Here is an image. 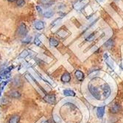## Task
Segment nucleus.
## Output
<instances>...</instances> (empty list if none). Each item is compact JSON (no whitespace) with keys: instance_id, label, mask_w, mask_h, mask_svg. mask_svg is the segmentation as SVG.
Returning a JSON list of instances; mask_svg holds the SVG:
<instances>
[{"instance_id":"26","label":"nucleus","mask_w":123,"mask_h":123,"mask_svg":"<svg viewBox=\"0 0 123 123\" xmlns=\"http://www.w3.org/2000/svg\"><path fill=\"white\" fill-rule=\"evenodd\" d=\"M58 116H56V115H55V117H54V119L55 120V122H60V119H58Z\"/></svg>"},{"instance_id":"32","label":"nucleus","mask_w":123,"mask_h":123,"mask_svg":"<svg viewBox=\"0 0 123 123\" xmlns=\"http://www.w3.org/2000/svg\"><path fill=\"white\" fill-rule=\"evenodd\" d=\"M1 80H2V78H1V77H0V82H1Z\"/></svg>"},{"instance_id":"7","label":"nucleus","mask_w":123,"mask_h":123,"mask_svg":"<svg viewBox=\"0 0 123 123\" xmlns=\"http://www.w3.org/2000/svg\"><path fill=\"white\" fill-rule=\"evenodd\" d=\"M71 80V75L68 72H65L61 76V81L63 83H69Z\"/></svg>"},{"instance_id":"8","label":"nucleus","mask_w":123,"mask_h":123,"mask_svg":"<svg viewBox=\"0 0 123 123\" xmlns=\"http://www.w3.org/2000/svg\"><path fill=\"white\" fill-rule=\"evenodd\" d=\"M105 107L103 106V107H99L97 108V115L99 118H103V116H104V114H105Z\"/></svg>"},{"instance_id":"21","label":"nucleus","mask_w":123,"mask_h":123,"mask_svg":"<svg viewBox=\"0 0 123 123\" xmlns=\"http://www.w3.org/2000/svg\"><path fill=\"white\" fill-rule=\"evenodd\" d=\"M28 55H29V53L27 52V50H25V51H23V52H22L20 54L19 57H20V58H26Z\"/></svg>"},{"instance_id":"23","label":"nucleus","mask_w":123,"mask_h":123,"mask_svg":"<svg viewBox=\"0 0 123 123\" xmlns=\"http://www.w3.org/2000/svg\"><path fill=\"white\" fill-rule=\"evenodd\" d=\"M34 43H35L36 45H37V46H40L41 44V41L38 39V37H36V38H35V39H34Z\"/></svg>"},{"instance_id":"16","label":"nucleus","mask_w":123,"mask_h":123,"mask_svg":"<svg viewBox=\"0 0 123 123\" xmlns=\"http://www.w3.org/2000/svg\"><path fill=\"white\" fill-rule=\"evenodd\" d=\"M54 15V13H53V11L52 10H48V11H46L45 13H43V16L45 17V18H51L52 17V16Z\"/></svg>"},{"instance_id":"24","label":"nucleus","mask_w":123,"mask_h":123,"mask_svg":"<svg viewBox=\"0 0 123 123\" xmlns=\"http://www.w3.org/2000/svg\"><path fill=\"white\" fill-rule=\"evenodd\" d=\"M7 81L2 82L1 83H0V89H1V90H2V89L4 88V87L7 85Z\"/></svg>"},{"instance_id":"15","label":"nucleus","mask_w":123,"mask_h":123,"mask_svg":"<svg viewBox=\"0 0 123 123\" xmlns=\"http://www.w3.org/2000/svg\"><path fill=\"white\" fill-rule=\"evenodd\" d=\"M63 94L65 96H67V97H74L75 96L74 92H73L72 90H69V89H67V90H64L63 91Z\"/></svg>"},{"instance_id":"3","label":"nucleus","mask_w":123,"mask_h":123,"mask_svg":"<svg viewBox=\"0 0 123 123\" xmlns=\"http://www.w3.org/2000/svg\"><path fill=\"white\" fill-rule=\"evenodd\" d=\"M111 91L110 86L108 84L105 83L103 87V95L104 98L105 99L108 98L111 95Z\"/></svg>"},{"instance_id":"1","label":"nucleus","mask_w":123,"mask_h":123,"mask_svg":"<svg viewBox=\"0 0 123 123\" xmlns=\"http://www.w3.org/2000/svg\"><path fill=\"white\" fill-rule=\"evenodd\" d=\"M88 90H89V92H90L91 94L96 99H98V100L101 99V95H100V92L99 91V89L96 86H94V85L90 83L88 85Z\"/></svg>"},{"instance_id":"11","label":"nucleus","mask_w":123,"mask_h":123,"mask_svg":"<svg viewBox=\"0 0 123 123\" xmlns=\"http://www.w3.org/2000/svg\"><path fill=\"white\" fill-rule=\"evenodd\" d=\"M114 41L112 40V39H109L108 41H107L105 43V44H104V46L107 48V49H111L113 47H114Z\"/></svg>"},{"instance_id":"9","label":"nucleus","mask_w":123,"mask_h":123,"mask_svg":"<svg viewBox=\"0 0 123 123\" xmlns=\"http://www.w3.org/2000/svg\"><path fill=\"white\" fill-rule=\"evenodd\" d=\"M75 76L80 82H82L84 79V74L80 70H77L75 72Z\"/></svg>"},{"instance_id":"13","label":"nucleus","mask_w":123,"mask_h":123,"mask_svg":"<svg viewBox=\"0 0 123 123\" xmlns=\"http://www.w3.org/2000/svg\"><path fill=\"white\" fill-rule=\"evenodd\" d=\"M49 42L50 46H52V47H58L59 45V41L58 40H56L55 38H50Z\"/></svg>"},{"instance_id":"28","label":"nucleus","mask_w":123,"mask_h":123,"mask_svg":"<svg viewBox=\"0 0 123 123\" xmlns=\"http://www.w3.org/2000/svg\"><path fill=\"white\" fill-rule=\"evenodd\" d=\"M8 2H15L16 0H7Z\"/></svg>"},{"instance_id":"30","label":"nucleus","mask_w":123,"mask_h":123,"mask_svg":"<svg viewBox=\"0 0 123 123\" xmlns=\"http://www.w3.org/2000/svg\"><path fill=\"white\" fill-rule=\"evenodd\" d=\"M97 1L99 2H103L104 0H97Z\"/></svg>"},{"instance_id":"29","label":"nucleus","mask_w":123,"mask_h":123,"mask_svg":"<svg viewBox=\"0 0 123 123\" xmlns=\"http://www.w3.org/2000/svg\"><path fill=\"white\" fill-rule=\"evenodd\" d=\"M42 123H50V122H49V121H43Z\"/></svg>"},{"instance_id":"19","label":"nucleus","mask_w":123,"mask_h":123,"mask_svg":"<svg viewBox=\"0 0 123 123\" xmlns=\"http://www.w3.org/2000/svg\"><path fill=\"white\" fill-rule=\"evenodd\" d=\"M13 84L16 86H20V83H21V80H20V79L19 78H18V77H16L15 79L13 80Z\"/></svg>"},{"instance_id":"2","label":"nucleus","mask_w":123,"mask_h":123,"mask_svg":"<svg viewBox=\"0 0 123 123\" xmlns=\"http://www.w3.org/2000/svg\"><path fill=\"white\" fill-rule=\"evenodd\" d=\"M27 35V29L25 23H21L17 29V36L19 37H26Z\"/></svg>"},{"instance_id":"27","label":"nucleus","mask_w":123,"mask_h":123,"mask_svg":"<svg viewBox=\"0 0 123 123\" xmlns=\"http://www.w3.org/2000/svg\"><path fill=\"white\" fill-rule=\"evenodd\" d=\"M37 9H38V12H39V13H42V10L40 9L39 6H38V7H37Z\"/></svg>"},{"instance_id":"10","label":"nucleus","mask_w":123,"mask_h":123,"mask_svg":"<svg viewBox=\"0 0 123 123\" xmlns=\"http://www.w3.org/2000/svg\"><path fill=\"white\" fill-rule=\"evenodd\" d=\"M8 95L10 97H12V98H19L21 97V94L18 91H16V90L9 92H8Z\"/></svg>"},{"instance_id":"5","label":"nucleus","mask_w":123,"mask_h":123,"mask_svg":"<svg viewBox=\"0 0 123 123\" xmlns=\"http://www.w3.org/2000/svg\"><path fill=\"white\" fill-rule=\"evenodd\" d=\"M44 100L49 104H55L56 102V98L54 94H49L44 97Z\"/></svg>"},{"instance_id":"14","label":"nucleus","mask_w":123,"mask_h":123,"mask_svg":"<svg viewBox=\"0 0 123 123\" xmlns=\"http://www.w3.org/2000/svg\"><path fill=\"white\" fill-rule=\"evenodd\" d=\"M20 120V117L18 115H14L11 117L9 120V123H18Z\"/></svg>"},{"instance_id":"20","label":"nucleus","mask_w":123,"mask_h":123,"mask_svg":"<svg viewBox=\"0 0 123 123\" xmlns=\"http://www.w3.org/2000/svg\"><path fill=\"white\" fill-rule=\"evenodd\" d=\"M16 5L18 7H22V6H24L25 5V0H17Z\"/></svg>"},{"instance_id":"33","label":"nucleus","mask_w":123,"mask_h":123,"mask_svg":"<svg viewBox=\"0 0 123 123\" xmlns=\"http://www.w3.org/2000/svg\"><path fill=\"white\" fill-rule=\"evenodd\" d=\"M80 1H83V0H80Z\"/></svg>"},{"instance_id":"12","label":"nucleus","mask_w":123,"mask_h":123,"mask_svg":"<svg viewBox=\"0 0 123 123\" xmlns=\"http://www.w3.org/2000/svg\"><path fill=\"white\" fill-rule=\"evenodd\" d=\"M120 110H121V106L118 104H115L113 105L112 108H111V113H113V114H117Z\"/></svg>"},{"instance_id":"25","label":"nucleus","mask_w":123,"mask_h":123,"mask_svg":"<svg viewBox=\"0 0 123 123\" xmlns=\"http://www.w3.org/2000/svg\"><path fill=\"white\" fill-rule=\"evenodd\" d=\"M30 41H31V37H27V38L23 40V43H28Z\"/></svg>"},{"instance_id":"6","label":"nucleus","mask_w":123,"mask_h":123,"mask_svg":"<svg viewBox=\"0 0 123 123\" xmlns=\"http://www.w3.org/2000/svg\"><path fill=\"white\" fill-rule=\"evenodd\" d=\"M39 2L42 6L48 7L53 5V3L55 2V0H39Z\"/></svg>"},{"instance_id":"22","label":"nucleus","mask_w":123,"mask_h":123,"mask_svg":"<svg viewBox=\"0 0 123 123\" xmlns=\"http://www.w3.org/2000/svg\"><path fill=\"white\" fill-rule=\"evenodd\" d=\"M58 36H60V37H61V38H64L65 36H66V31L65 30H61L60 32H58Z\"/></svg>"},{"instance_id":"4","label":"nucleus","mask_w":123,"mask_h":123,"mask_svg":"<svg viewBox=\"0 0 123 123\" xmlns=\"http://www.w3.org/2000/svg\"><path fill=\"white\" fill-rule=\"evenodd\" d=\"M34 27L37 30H41L45 27V24L41 20H36L34 23Z\"/></svg>"},{"instance_id":"31","label":"nucleus","mask_w":123,"mask_h":123,"mask_svg":"<svg viewBox=\"0 0 123 123\" xmlns=\"http://www.w3.org/2000/svg\"><path fill=\"white\" fill-rule=\"evenodd\" d=\"M1 93H2V90L0 89V96H1Z\"/></svg>"},{"instance_id":"18","label":"nucleus","mask_w":123,"mask_h":123,"mask_svg":"<svg viewBox=\"0 0 123 123\" xmlns=\"http://www.w3.org/2000/svg\"><path fill=\"white\" fill-rule=\"evenodd\" d=\"M13 66H10V67H8V68L4 69V71L2 72V75H7V74H9V72L11 71V69H13Z\"/></svg>"},{"instance_id":"17","label":"nucleus","mask_w":123,"mask_h":123,"mask_svg":"<svg viewBox=\"0 0 123 123\" xmlns=\"http://www.w3.org/2000/svg\"><path fill=\"white\" fill-rule=\"evenodd\" d=\"M94 37H95V32H92V34H90L86 38V41H92L94 40Z\"/></svg>"}]
</instances>
